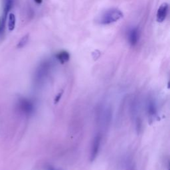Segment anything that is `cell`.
Here are the masks:
<instances>
[{
  "mask_svg": "<svg viewBox=\"0 0 170 170\" xmlns=\"http://www.w3.org/2000/svg\"><path fill=\"white\" fill-rule=\"evenodd\" d=\"M5 21L3 19L0 20V35L2 33L3 29H4V26H5Z\"/></svg>",
  "mask_w": 170,
  "mask_h": 170,
  "instance_id": "5bb4252c",
  "label": "cell"
},
{
  "mask_svg": "<svg viewBox=\"0 0 170 170\" xmlns=\"http://www.w3.org/2000/svg\"><path fill=\"white\" fill-rule=\"evenodd\" d=\"M46 169L47 170H60L59 169L55 168V167H53L52 166H47V167H46Z\"/></svg>",
  "mask_w": 170,
  "mask_h": 170,
  "instance_id": "9a60e30c",
  "label": "cell"
},
{
  "mask_svg": "<svg viewBox=\"0 0 170 170\" xmlns=\"http://www.w3.org/2000/svg\"><path fill=\"white\" fill-rule=\"evenodd\" d=\"M130 115H131L132 119L134 122L135 130L138 132H140L141 130V128H142V120H141L140 112L139 100H138L137 98L132 99L131 103H130Z\"/></svg>",
  "mask_w": 170,
  "mask_h": 170,
  "instance_id": "3957f363",
  "label": "cell"
},
{
  "mask_svg": "<svg viewBox=\"0 0 170 170\" xmlns=\"http://www.w3.org/2000/svg\"><path fill=\"white\" fill-rule=\"evenodd\" d=\"M146 110L148 119L153 120L157 116V105L154 96H148L146 100Z\"/></svg>",
  "mask_w": 170,
  "mask_h": 170,
  "instance_id": "8992f818",
  "label": "cell"
},
{
  "mask_svg": "<svg viewBox=\"0 0 170 170\" xmlns=\"http://www.w3.org/2000/svg\"><path fill=\"white\" fill-rule=\"evenodd\" d=\"M169 5L167 3H163L158 8L156 15V20L158 23H162L166 19V17L168 13Z\"/></svg>",
  "mask_w": 170,
  "mask_h": 170,
  "instance_id": "ba28073f",
  "label": "cell"
},
{
  "mask_svg": "<svg viewBox=\"0 0 170 170\" xmlns=\"http://www.w3.org/2000/svg\"><path fill=\"white\" fill-rule=\"evenodd\" d=\"M102 141H103V135L99 132L96 134L93 140L91 150L90 152V161L93 162L99 154L100 146L102 145Z\"/></svg>",
  "mask_w": 170,
  "mask_h": 170,
  "instance_id": "52a82bcc",
  "label": "cell"
},
{
  "mask_svg": "<svg viewBox=\"0 0 170 170\" xmlns=\"http://www.w3.org/2000/svg\"><path fill=\"white\" fill-rule=\"evenodd\" d=\"M15 16L13 13H9L8 19V29L10 31L15 29Z\"/></svg>",
  "mask_w": 170,
  "mask_h": 170,
  "instance_id": "7c38bea8",
  "label": "cell"
},
{
  "mask_svg": "<svg viewBox=\"0 0 170 170\" xmlns=\"http://www.w3.org/2000/svg\"><path fill=\"white\" fill-rule=\"evenodd\" d=\"M34 1L37 4H41L43 2V0H34Z\"/></svg>",
  "mask_w": 170,
  "mask_h": 170,
  "instance_id": "2e32d148",
  "label": "cell"
},
{
  "mask_svg": "<svg viewBox=\"0 0 170 170\" xmlns=\"http://www.w3.org/2000/svg\"><path fill=\"white\" fill-rule=\"evenodd\" d=\"M13 5V0H5V5H4V11H3V15L2 17V19L4 20H6L7 16L8 15V13L11 9L12 8Z\"/></svg>",
  "mask_w": 170,
  "mask_h": 170,
  "instance_id": "8fae6325",
  "label": "cell"
},
{
  "mask_svg": "<svg viewBox=\"0 0 170 170\" xmlns=\"http://www.w3.org/2000/svg\"><path fill=\"white\" fill-rule=\"evenodd\" d=\"M97 121L103 124V126H109L112 119V109L110 106L105 104H101L97 109L96 112Z\"/></svg>",
  "mask_w": 170,
  "mask_h": 170,
  "instance_id": "277c9868",
  "label": "cell"
},
{
  "mask_svg": "<svg viewBox=\"0 0 170 170\" xmlns=\"http://www.w3.org/2000/svg\"><path fill=\"white\" fill-rule=\"evenodd\" d=\"M51 71V63L49 61H44L38 66L34 75L33 82L36 87H41L46 82Z\"/></svg>",
  "mask_w": 170,
  "mask_h": 170,
  "instance_id": "6da1fadb",
  "label": "cell"
},
{
  "mask_svg": "<svg viewBox=\"0 0 170 170\" xmlns=\"http://www.w3.org/2000/svg\"><path fill=\"white\" fill-rule=\"evenodd\" d=\"M18 109L23 114L27 116H32L35 111V105L34 102L28 98L22 97L18 100Z\"/></svg>",
  "mask_w": 170,
  "mask_h": 170,
  "instance_id": "5b68a950",
  "label": "cell"
},
{
  "mask_svg": "<svg viewBox=\"0 0 170 170\" xmlns=\"http://www.w3.org/2000/svg\"><path fill=\"white\" fill-rule=\"evenodd\" d=\"M56 58L59 61L60 63L65 64L69 61L70 54L66 50H61L56 55Z\"/></svg>",
  "mask_w": 170,
  "mask_h": 170,
  "instance_id": "30bf717a",
  "label": "cell"
},
{
  "mask_svg": "<svg viewBox=\"0 0 170 170\" xmlns=\"http://www.w3.org/2000/svg\"><path fill=\"white\" fill-rule=\"evenodd\" d=\"M29 34H27V35L23 37L18 44V47L21 49V48H23L24 47H25L26 44L27 43L28 41H29Z\"/></svg>",
  "mask_w": 170,
  "mask_h": 170,
  "instance_id": "4fadbf2b",
  "label": "cell"
},
{
  "mask_svg": "<svg viewBox=\"0 0 170 170\" xmlns=\"http://www.w3.org/2000/svg\"><path fill=\"white\" fill-rule=\"evenodd\" d=\"M123 16V13L120 9L112 8L102 13L96 19V21L101 25H109L121 19Z\"/></svg>",
  "mask_w": 170,
  "mask_h": 170,
  "instance_id": "7a4b0ae2",
  "label": "cell"
},
{
  "mask_svg": "<svg viewBox=\"0 0 170 170\" xmlns=\"http://www.w3.org/2000/svg\"><path fill=\"white\" fill-rule=\"evenodd\" d=\"M140 39V30L138 27H133L129 31L128 33V40L130 44L132 46L136 45Z\"/></svg>",
  "mask_w": 170,
  "mask_h": 170,
  "instance_id": "9c48e42d",
  "label": "cell"
}]
</instances>
